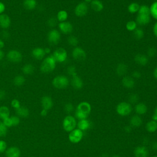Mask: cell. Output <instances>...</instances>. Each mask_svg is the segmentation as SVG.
I'll list each match as a JSON object with an SVG mask.
<instances>
[{
    "instance_id": "obj_52",
    "label": "cell",
    "mask_w": 157,
    "mask_h": 157,
    "mask_svg": "<svg viewBox=\"0 0 157 157\" xmlns=\"http://www.w3.org/2000/svg\"><path fill=\"white\" fill-rule=\"evenodd\" d=\"M1 36H2V38H4V39H7V38L9 37V33H8L7 31H2Z\"/></svg>"
},
{
    "instance_id": "obj_37",
    "label": "cell",
    "mask_w": 157,
    "mask_h": 157,
    "mask_svg": "<svg viewBox=\"0 0 157 157\" xmlns=\"http://www.w3.org/2000/svg\"><path fill=\"white\" fill-rule=\"evenodd\" d=\"M137 24L134 20L128 21L126 24V28L129 31H134L137 27Z\"/></svg>"
},
{
    "instance_id": "obj_2",
    "label": "cell",
    "mask_w": 157,
    "mask_h": 157,
    "mask_svg": "<svg viewBox=\"0 0 157 157\" xmlns=\"http://www.w3.org/2000/svg\"><path fill=\"white\" fill-rule=\"evenodd\" d=\"M56 61L53 55L46 57L40 65V71L42 73L48 74L52 72L56 67Z\"/></svg>"
},
{
    "instance_id": "obj_4",
    "label": "cell",
    "mask_w": 157,
    "mask_h": 157,
    "mask_svg": "<svg viewBox=\"0 0 157 157\" xmlns=\"http://www.w3.org/2000/svg\"><path fill=\"white\" fill-rule=\"evenodd\" d=\"M69 83L68 78L63 75L56 76L52 80L53 86L57 89H64L66 88Z\"/></svg>"
},
{
    "instance_id": "obj_12",
    "label": "cell",
    "mask_w": 157,
    "mask_h": 157,
    "mask_svg": "<svg viewBox=\"0 0 157 157\" xmlns=\"http://www.w3.org/2000/svg\"><path fill=\"white\" fill-rule=\"evenodd\" d=\"M136 23L140 26H144L149 23L150 21V14L144 13H137L136 18Z\"/></svg>"
},
{
    "instance_id": "obj_50",
    "label": "cell",
    "mask_w": 157,
    "mask_h": 157,
    "mask_svg": "<svg viewBox=\"0 0 157 157\" xmlns=\"http://www.w3.org/2000/svg\"><path fill=\"white\" fill-rule=\"evenodd\" d=\"M6 9V6L4 3L2 2H0V15L3 13V12L5 11Z\"/></svg>"
},
{
    "instance_id": "obj_34",
    "label": "cell",
    "mask_w": 157,
    "mask_h": 157,
    "mask_svg": "<svg viewBox=\"0 0 157 157\" xmlns=\"http://www.w3.org/2000/svg\"><path fill=\"white\" fill-rule=\"evenodd\" d=\"M133 32V36L135 39L140 40L144 36V31L141 28H137Z\"/></svg>"
},
{
    "instance_id": "obj_46",
    "label": "cell",
    "mask_w": 157,
    "mask_h": 157,
    "mask_svg": "<svg viewBox=\"0 0 157 157\" xmlns=\"http://www.w3.org/2000/svg\"><path fill=\"white\" fill-rule=\"evenodd\" d=\"M11 120H12V126H17L20 123V118L18 117L17 116H12L10 117Z\"/></svg>"
},
{
    "instance_id": "obj_20",
    "label": "cell",
    "mask_w": 157,
    "mask_h": 157,
    "mask_svg": "<svg viewBox=\"0 0 157 157\" xmlns=\"http://www.w3.org/2000/svg\"><path fill=\"white\" fill-rule=\"evenodd\" d=\"M45 52L44 48L40 47H36L32 50V56L36 59L40 60L44 58Z\"/></svg>"
},
{
    "instance_id": "obj_9",
    "label": "cell",
    "mask_w": 157,
    "mask_h": 157,
    "mask_svg": "<svg viewBox=\"0 0 157 157\" xmlns=\"http://www.w3.org/2000/svg\"><path fill=\"white\" fill-rule=\"evenodd\" d=\"M61 39L60 33L55 29L50 31L47 35V40L52 45H56L58 44Z\"/></svg>"
},
{
    "instance_id": "obj_19",
    "label": "cell",
    "mask_w": 157,
    "mask_h": 157,
    "mask_svg": "<svg viewBox=\"0 0 157 157\" xmlns=\"http://www.w3.org/2000/svg\"><path fill=\"white\" fill-rule=\"evenodd\" d=\"M20 150L17 147H10L6 151V157H20Z\"/></svg>"
},
{
    "instance_id": "obj_61",
    "label": "cell",
    "mask_w": 157,
    "mask_h": 157,
    "mask_svg": "<svg viewBox=\"0 0 157 157\" xmlns=\"http://www.w3.org/2000/svg\"><path fill=\"white\" fill-rule=\"evenodd\" d=\"M93 0H84V1L83 2H86V3H91V2Z\"/></svg>"
},
{
    "instance_id": "obj_11",
    "label": "cell",
    "mask_w": 157,
    "mask_h": 157,
    "mask_svg": "<svg viewBox=\"0 0 157 157\" xmlns=\"http://www.w3.org/2000/svg\"><path fill=\"white\" fill-rule=\"evenodd\" d=\"M7 58L12 63H18L22 60V55L17 50H11L7 53Z\"/></svg>"
},
{
    "instance_id": "obj_36",
    "label": "cell",
    "mask_w": 157,
    "mask_h": 157,
    "mask_svg": "<svg viewBox=\"0 0 157 157\" xmlns=\"http://www.w3.org/2000/svg\"><path fill=\"white\" fill-rule=\"evenodd\" d=\"M150 16L157 20V1H155L150 7Z\"/></svg>"
},
{
    "instance_id": "obj_51",
    "label": "cell",
    "mask_w": 157,
    "mask_h": 157,
    "mask_svg": "<svg viewBox=\"0 0 157 157\" xmlns=\"http://www.w3.org/2000/svg\"><path fill=\"white\" fill-rule=\"evenodd\" d=\"M152 120L157 122V107L155 109L153 114L152 115Z\"/></svg>"
},
{
    "instance_id": "obj_31",
    "label": "cell",
    "mask_w": 157,
    "mask_h": 157,
    "mask_svg": "<svg viewBox=\"0 0 157 157\" xmlns=\"http://www.w3.org/2000/svg\"><path fill=\"white\" fill-rule=\"evenodd\" d=\"M67 17H68L67 12L64 10H59L56 15V18L58 21L59 22L66 21V20L67 19Z\"/></svg>"
},
{
    "instance_id": "obj_16",
    "label": "cell",
    "mask_w": 157,
    "mask_h": 157,
    "mask_svg": "<svg viewBox=\"0 0 157 157\" xmlns=\"http://www.w3.org/2000/svg\"><path fill=\"white\" fill-rule=\"evenodd\" d=\"M11 24V20L9 15L2 13L0 15V26L3 29H7Z\"/></svg>"
},
{
    "instance_id": "obj_30",
    "label": "cell",
    "mask_w": 157,
    "mask_h": 157,
    "mask_svg": "<svg viewBox=\"0 0 157 157\" xmlns=\"http://www.w3.org/2000/svg\"><path fill=\"white\" fill-rule=\"evenodd\" d=\"M10 110L7 106L2 105L0 107V118L2 120L9 117Z\"/></svg>"
},
{
    "instance_id": "obj_54",
    "label": "cell",
    "mask_w": 157,
    "mask_h": 157,
    "mask_svg": "<svg viewBox=\"0 0 157 157\" xmlns=\"http://www.w3.org/2000/svg\"><path fill=\"white\" fill-rule=\"evenodd\" d=\"M153 32L154 35L157 37V21L155 23L153 28Z\"/></svg>"
},
{
    "instance_id": "obj_48",
    "label": "cell",
    "mask_w": 157,
    "mask_h": 157,
    "mask_svg": "<svg viewBox=\"0 0 157 157\" xmlns=\"http://www.w3.org/2000/svg\"><path fill=\"white\" fill-rule=\"evenodd\" d=\"M3 123L6 126V127H11L12 126V123L10 117H9L7 118H6L3 120Z\"/></svg>"
},
{
    "instance_id": "obj_41",
    "label": "cell",
    "mask_w": 157,
    "mask_h": 157,
    "mask_svg": "<svg viewBox=\"0 0 157 157\" xmlns=\"http://www.w3.org/2000/svg\"><path fill=\"white\" fill-rule=\"evenodd\" d=\"M67 74L73 77V76H75L76 75H77V72H76V68L74 66H70L67 67Z\"/></svg>"
},
{
    "instance_id": "obj_28",
    "label": "cell",
    "mask_w": 157,
    "mask_h": 157,
    "mask_svg": "<svg viewBox=\"0 0 157 157\" xmlns=\"http://www.w3.org/2000/svg\"><path fill=\"white\" fill-rule=\"evenodd\" d=\"M128 71L127 65L124 63H120L116 67V72L120 76H123L126 74Z\"/></svg>"
},
{
    "instance_id": "obj_14",
    "label": "cell",
    "mask_w": 157,
    "mask_h": 157,
    "mask_svg": "<svg viewBox=\"0 0 157 157\" xmlns=\"http://www.w3.org/2000/svg\"><path fill=\"white\" fill-rule=\"evenodd\" d=\"M135 157H148V150L145 146H137L134 150Z\"/></svg>"
},
{
    "instance_id": "obj_32",
    "label": "cell",
    "mask_w": 157,
    "mask_h": 157,
    "mask_svg": "<svg viewBox=\"0 0 157 157\" xmlns=\"http://www.w3.org/2000/svg\"><path fill=\"white\" fill-rule=\"evenodd\" d=\"M140 7V5L137 2H131L128 6V10L131 13H137Z\"/></svg>"
},
{
    "instance_id": "obj_43",
    "label": "cell",
    "mask_w": 157,
    "mask_h": 157,
    "mask_svg": "<svg viewBox=\"0 0 157 157\" xmlns=\"http://www.w3.org/2000/svg\"><path fill=\"white\" fill-rule=\"evenodd\" d=\"M156 49L154 47H150L147 50V56L149 58H153L156 55Z\"/></svg>"
},
{
    "instance_id": "obj_7",
    "label": "cell",
    "mask_w": 157,
    "mask_h": 157,
    "mask_svg": "<svg viewBox=\"0 0 157 157\" xmlns=\"http://www.w3.org/2000/svg\"><path fill=\"white\" fill-rule=\"evenodd\" d=\"M53 56L56 62L63 63L64 62L67 57V53L66 50L63 48H58L55 50L53 53Z\"/></svg>"
},
{
    "instance_id": "obj_21",
    "label": "cell",
    "mask_w": 157,
    "mask_h": 157,
    "mask_svg": "<svg viewBox=\"0 0 157 157\" xmlns=\"http://www.w3.org/2000/svg\"><path fill=\"white\" fill-rule=\"evenodd\" d=\"M71 85L72 87L76 90H80L82 88L83 86V82L81 78H80L77 75L72 77Z\"/></svg>"
},
{
    "instance_id": "obj_60",
    "label": "cell",
    "mask_w": 157,
    "mask_h": 157,
    "mask_svg": "<svg viewBox=\"0 0 157 157\" xmlns=\"http://www.w3.org/2000/svg\"><path fill=\"white\" fill-rule=\"evenodd\" d=\"M44 50H45V54H48L50 53V48L47 47V48H44Z\"/></svg>"
},
{
    "instance_id": "obj_49",
    "label": "cell",
    "mask_w": 157,
    "mask_h": 157,
    "mask_svg": "<svg viewBox=\"0 0 157 157\" xmlns=\"http://www.w3.org/2000/svg\"><path fill=\"white\" fill-rule=\"evenodd\" d=\"M133 78H139L141 77V73L138 71H134L132 73V76Z\"/></svg>"
},
{
    "instance_id": "obj_59",
    "label": "cell",
    "mask_w": 157,
    "mask_h": 157,
    "mask_svg": "<svg viewBox=\"0 0 157 157\" xmlns=\"http://www.w3.org/2000/svg\"><path fill=\"white\" fill-rule=\"evenodd\" d=\"M153 76L155 78L157 79V67L154 69V71H153Z\"/></svg>"
},
{
    "instance_id": "obj_18",
    "label": "cell",
    "mask_w": 157,
    "mask_h": 157,
    "mask_svg": "<svg viewBox=\"0 0 157 157\" xmlns=\"http://www.w3.org/2000/svg\"><path fill=\"white\" fill-rule=\"evenodd\" d=\"M122 85L124 87L131 89L134 87L135 86V81L132 77L130 76H124L122 78Z\"/></svg>"
},
{
    "instance_id": "obj_13",
    "label": "cell",
    "mask_w": 157,
    "mask_h": 157,
    "mask_svg": "<svg viewBox=\"0 0 157 157\" xmlns=\"http://www.w3.org/2000/svg\"><path fill=\"white\" fill-rule=\"evenodd\" d=\"M58 27L59 31L64 34H71L73 31L72 25L70 22L67 21L59 22L58 24Z\"/></svg>"
},
{
    "instance_id": "obj_55",
    "label": "cell",
    "mask_w": 157,
    "mask_h": 157,
    "mask_svg": "<svg viewBox=\"0 0 157 157\" xmlns=\"http://www.w3.org/2000/svg\"><path fill=\"white\" fill-rule=\"evenodd\" d=\"M47 111L48 110H47L44 109H42V110L40 112V115L42 117H45L47 115Z\"/></svg>"
},
{
    "instance_id": "obj_53",
    "label": "cell",
    "mask_w": 157,
    "mask_h": 157,
    "mask_svg": "<svg viewBox=\"0 0 157 157\" xmlns=\"http://www.w3.org/2000/svg\"><path fill=\"white\" fill-rule=\"evenodd\" d=\"M6 91L4 90H0V100L3 99L6 97Z\"/></svg>"
},
{
    "instance_id": "obj_45",
    "label": "cell",
    "mask_w": 157,
    "mask_h": 157,
    "mask_svg": "<svg viewBox=\"0 0 157 157\" xmlns=\"http://www.w3.org/2000/svg\"><path fill=\"white\" fill-rule=\"evenodd\" d=\"M11 105H12V107H13L15 109H18L21 106L20 101L18 99H13L11 101Z\"/></svg>"
},
{
    "instance_id": "obj_22",
    "label": "cell",
    "mask_w": 157,
    "mask_h": 157,
    "mask_svg": "<svg viewBox=\"0 0 157 157\" xmlns=\"http://www.w3.org/2000/svg\"><path fill=\"white\" fill-rule=\"evenodd\" d=\"M147 106L144 102H138L134 107V110L137 115H144L147 112Z\"/></svg>"
},
{
    "instance_id": "obj_47",
    "label": "cell",
    "mask_w": 157,
    "mask_h": 157,
    "mask_svg": "<svg viewBox=\"0 0 157 157\" xmlns=\"http://www.w3.org/2000/svg\"><path fill=\"white\" fill-rule=\"evenodd\" d=\"M7 148L6 142L4 140H0V153H3Z\"/></svg>"
},
{
    "instance_id": "obj_64",
    "label": "cell",
    "mask_w": 157,
    "mask_h": 157,
    "mask_svg": "<svg viewBox=\"0 0 157 157\" xmlns=\"http://www.w3.org/2000/svg\"><path fill=\"white\" fill-rule=\"evenodd\" d=\"M155 1H157V0H155Z\"/></svg>"
},
{
    "instance_id": "obj_33",
    "label": "cell",
    "mask_w": 157,
    "mask_h": 157,
    "mask_svg": "<svg viewBox=\"0 0 157 157\" xmlns=\"http://www.w3.org/2000/svg\"><path fill=\"white\" fill-rule=\"evenodd\" d=\"M13 84L17 86L23 85L25 82V78L21 75H18L15 77L13 80Z\"/></svg>"
},
{
    "instance_id": "obj_58",
    "label": "cell",
    "mask_w": 157,
    "mask_h": 157,
    "mask_svg": "<svg viewBox=\"0 0 157 157\" xmlns=\"http://www.w3.org/2000/svg\"><path fill=\"white\" fill-rule=\"evenodd\" d=\"M4 56V53L3 51L0 49V61L3 59Z\"/></svg>"
},
{
    "instance_id": "obj_57",
    "label": "cell",
    "mask_w": 157,
    "mask_h": 157,
    "mask_svg": "<svg viewBox=\"0 0 157 157\" xmlns=\"http://www.w3.org/2000/svg\"><path fill=\"white\" fill-rule=\"evenodd\" d=\"M131 126L129 125V126H126L125 127V128H124V129H125V131L127 132H129L130 131H131Z\"/></svg>"
},
{
    "instance_id": "obj_40",
    "label": "cell",
    "mask_w": 157,
    "mask_h": 157,
    "mask_svg": "<svg viewBox=\"0 0 157 157\" xmlns=\"http://www.w3.org/2000/svg\"><path fill=\"white\" fill-rule=\"evenodd\" d=\"M7 132V127L3 123L2 121H0V137H4Z\"/></svg>"
},
{
    "instance_id": "obj_1",
    "label": "cell",
    "mask_w": 157,
    "mask_h": 157,
    "mask_svg": "<svg viewBox=\"0 0 157 157\" xmlns=\"http://www.w3.org/2000/svg\"><path fill=\"white\" fill-rule=\"evenodd\" d=\"M91 111V106L89 102L86 101L81 102L77 106L75 111V118L79 120L87 119Z\"/></svg>"
},
{
    "instance_id": "obj_3",
    "label": "cell",
    "mask_w": 157,
    "mask_h": 157,
    "mask_svg": "<svg viewBox=\"0 0 157 157\" xmlns=\"http://www.w3.org/2000/svg\"><path fill=\"white\" fill-rule=\"evenodd\" d=\"M132 108L131 104L128 102H121L116 107L117 113L122 117L129 115L132 112Z\"/></svg>"
},
{
    "instance_id": "obj_15",
    "label": "cell",
    "mask_w": 157,
    "mask_h": 157,
    "mask_svg": "<svg viewBox=\"0 0 157 157\" xmlns=\"http://www.w3.org/2000/svg\"><path fill=\"white\" fill-rule=\"evenodd\" d=\"M41 104L42 109L48 110L51 109L53 105V100L49 96H44L41 99Z\"/></svg>"
},
{
    "instance_id": "obj_23",
    "label": "cell",
    "mask_w": 157,
    "mask_h": 157,
    "mask_svg": "<svg viewBox=\"0 0 157 157\" xmlns=\"http://www.w3.org/2000/svg\"><path fill=\"white\" fill-rule=\"evenodd\" d=\"M142 123L143 121L141 117L137 114L133 115L129 120V125L132 128H139L142 124Z\"/></svg>"
},
{
    "instance_id": "obj_26",
    "label": "cell",
    "mask_w": 157,
    "mask_h": 157,
    "mask_svg": "<svg viewBox=\"0 0 157 157\" xmlns=\"http://www.w3.org/2000/svg\"><path fill=\"white\" fill-rule=\"evenodd\" d=\"M16 113L18 117L27 118L29 115V112L26 107L20 106L18 109H16Z\"/></svg>"
},
{
    "instance_id": "obj_5",
    "label": "cell",
    "mask_w": 157,
    "mask_h": 157,
    "mask_svg": "<svg viewBox=\"0 0 157 157\" xmlns=\"http://www.w3.org/2000/svg\"><path fill=\"white\" fill-rule=\"evenodd\" d=\"M77 121L75 117L72 115H67L63 121V128L66 132H71L77 126Z\"/></svg>"
},
{
    "instance_id": "obj_27",
    "label": "cell",
    "mask_w": 157,
    "mask_h": 157,
    "mask_svg": "<svg viewBox=\"0 0 157 157\" xmlns=\"http://www.w3.org/2000/svg\"><path fill=\"white\" fill-rule=\"evenodd\" d=\"M145 128L148 132H155L157 130V122L153 120H150L147 123Z\"/></svg>"
},
{
    "instance_id": "obj_17",
    "label": "cell",
    "mask_w": 157,
    "mask_h": 157,
    "mask_svg": "<svg viewBox=\"0 0 157 157\" xmlns=\"http://www.w3.org/2000/svg\"><path fill=\"white\" fill-rule=\"evenodd\" d=\"M135 62L140 66H145L148 62V57L144 54L139 53L134 56Z\"/></svg>"
},
{
    "instance_id": "obj_25",
    "label": "cell",
    "mask_w": 157,
    "mask_h": 157,
    "mask_svg": "<svg viewBox=\"0 0 157 157\" xmlns=\"http://www.w3.org/2000/svg\"><path fill=\"white\" fill-rule=\"evenodd\" d=\"M90 5L91 9L96 12H99L104 9L103 3L100 0H93Z\"/></svg>"
},
{
    "instance_id": "obj_39",
    "label": "cell",
    "mask_w": 157,
    "mask_h": 157,
    "mask_svg": "<svg viewBox=\"0 0 157 157\" xmlns=\"http://www.w3.org/2000/svg\"><path fill=\"white\" fill-rule=\"evenodd\" d=\"M139 99V97L138 94L136 93H132L128 97V102L129 104H137L138 103Z\"/></svg>"
},
{
    "instance_id": "obj_35",
    "label": "cell",
    "mask_w": 157,
    "mask_h": 157,
    "mask_svg": "<svg viewBox=\"0 0 157 157\" xmlns=\"http://www.w3.org/2000/svg\"><path fill=\"white\" fill-rule=\"evenodd\" d=\"M34 66L31 64H26L23 66L22 67V71L25 74L29 75L32 74L34 72Z\"/></svg>"
},
{
    "instance_id": "obj_56",
    "label": "cell",
    "mask_w": 157,
    "mask_h": 157,
    "mask_svg": "<svg viewBox=\"0 0 157 157\" xmlns=\"http://www.w3.org/2000/svg\"><path fill=\"white\" fill-rule=\"evenodd\" d=\"M4 45H5L4 42L2 39H0V49L1 50L2 48H3Z\"/></svg>"
},
{
    "instance_id": "obj_24",
    "label": "cell",
    "mask_w": 157,
    "mask_h": 157,
    "mask_svg": "<svg viewBox=\"0 0 157 157\" xmlns=\"http://www.w3.org/2000/svg\"><path fill=\"white\" fill-rule=\"evenodd\" d=\"M77 126L79 129L83 131L89 129L91 126V123L88 120L83 119L79 120V121L77 123Z\"/></svg>"
},
{
    "instance_id": "obj_10",
    "label": "cell",
    "mask_w": 157,
    "mask_h": 157,
    "mask_svg": "<svg viewBox=\"0 0 157 157\" xmlns=\"http://www.w3.org/2000/svg\"><path fill=\"white\" fill-rule=\"evenodd\" d=\"M72 55L74 59L78 61H84L86 58V53L85 51L79 47H74L72 52Z\"/></svg>"
},
{
    "instance_id": "obj_63",
    "label": "cell",
    "mask_w": 157,
    "mask_h": 157,
    "mask_svg": "<svg viewBox=\"0 0 157 157\" xmlns=\"http://www.w3.org/2000/svg\"><path fill=\"white\" fill-rule=\"evenodd\" d=\"M151 157H157V155H155V156H152Z\"/></svg>"
},
{
    "instance_id": "obj_38",
    "label": "cell",
    "mask_w": 157,
    "mask_h": 157,
    "mask_svg": "<svg viewBox=\"0 0 157 157\" xmlns=\"http://www.w3.org/2000/svg\"><path fill=\"white\" fill-rule=\"evenodd\" d=\"M67 42H68L69 45H70L71 46L75 47H77L78 40V39L75 36L71 35V36H69V37L67 38Z\"/></svg>"
},
{
    "instance_id": "obj_62",
    "label": "cell",
    "mask_w": 157,
    "mask_h": 157,
    "mask_svg": "<svg viewBox=\"0 0 157 157\" xmlns=\"http://www.w3.org/2000/svg\"><path fill=\"white\" fill-rule=\"evenodd\" d=\"M112 157H120V156H118V155H113V156H112Z\"/></svg>"
},
{
    "instance_id": "obj_8",
    "label": "cell",
    "mask_w": 157,
    "mask_h": 157,
    "mask_svg": "<svg viewBox=\"0 0 157 157\" xmlns=\"http://www.w3.org/2000/svg\"><path fill=\"white\" fill-rule=\"evenodd\" d=\"M88 11V4L85 2L78 3L74 9V13L76 16L82 17L86 15Z\"/></svg>"
},
{
    "instance_id": "obj_42",
    "label": "cell",
    "mask_w": 157,
    "mask_h": 157,
    "mask_svg": "<svg viewBox=\"0 0 157 157\" xmlns=\"http://www.w3.org/2000/svg\"><path fill=\"white\" fill-rule=\"evenodd\" d=\"M57 22H58V20L56 18V17H51L50 18L48 21H47V24L48 25L51 27V28H53V27H55L56 24H57Z\"/></svg>"
},
{
    "instance_id": "obj_29",
    "label": "cell",
    "mask_w": 157,
    "mask_h": 157,
    "mask_svg": "<svg viewBox=\"0 0 157 157\" xmlns=\"http://www.w3.org/2000/svg\"><path fill=\"white\" fill-rule=\"evenodd\" d=\"M37 2L36 0H24L23 7L27 10H33L36 7Z\"/></svg>"
},
{
    "instance_id": "obj_6",
    "label": "cell",
    "mask_w": 157,
    "mask_h": 157,
    "mask_svg": "<svg viewBox=\"0 0 157 157\" xmlns=\"http://www.w3.org/2000/svg\"><path fill=\"white\" fill-rule=\"evenodd\" d=\"M83 137V132L78 128H75L69 134V140L73 144H77L80 142Z\"/></svg>"
},
{
    "instance_id": "obj_44",
    "label": "cell",
    "mask_w": 157,
    "mask_h": 157,
    "mask_svg": "<svg viewBox=\"0 0 157 157\" xmlns=\"http://www.w3.org/2000/svg\"><path fill=\"white\" fill-rule=\"evenodd\" d=\"M74 105H72V104H71L70 102L64 105V110L67 113H70L72 112L74 110Z\"/></svg>"
}]
</instances>
